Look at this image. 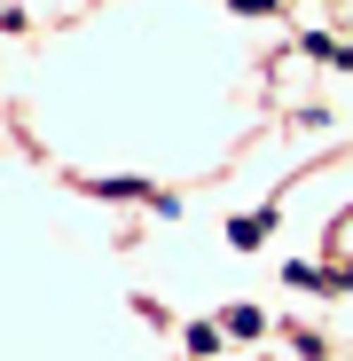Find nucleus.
<instances>
[{"label":"nucleus","instance_id":"nucleus-1","mask_svg":"<svg viewBox=\"0 0 353 361\" xmlns=\"http://www.w3.org/2000/svg\"><path fill=\"white\" fill-rule=\"evenodd\" d=\"M267 235H275V212H259V220H252V212H244V220H228V244H235V252H259Z\"/></svg>","mask_w":353,"mask_h":361},{"label":"nucleus","instance_id":"nucleus-2","mask_svg":"<svg viewBox=\"0 0 353 361\" xmlns=\"http://www.w3.org/2000/svg\"><path fill=\"white\" fill-rule=\"evenodd\" d=\"M220 330H228V338H259V307H228Z\"/></svg>","mask_w":353,"mask_h":361}]
</instances>
